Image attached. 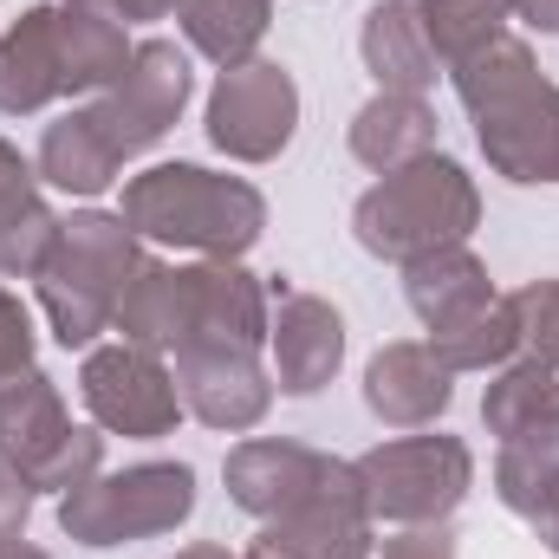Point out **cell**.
Instances as JSON below:
<instances>
[{"mask_svg": "<svg viewBox=\"0 0 559 559\" xmlns=\"http://www.w3.org/2000/svg\"><path fill=\"white\" fill-rule=\"evenodd\" d=\"M455 92L475 111L481 150L514 182H559V92L540 85L521 39H488L455 59Z\"/></svg>", "mask_w": 559, "mask_h": 559, "instance_id": "1", "label": "cell"}, {"mask_svg": "<svg viewBox=\"0 0 559 559\" xmlns=\"http://www.w3.org/2000/svg\"><path fill=\"white\" fill-rule=\"evenodd\" d=\"M124 222L176 241V248H202V254H241L261 235V195L248 182L209 176L195 163H163L131 182L124 195Z\"/></svg>", "mask_w": 559, "mask_h": 559, "instance_id": "2", "label": "cell"}, {"mask_svg": "<svg viewBox=\"0 0 559 559\" xmlns=\"http://www.w3.org/2000/svg\"><path fill=\"white\" fill-rule=\"evenodd\" d=\"M475 228V189L449 156H417L391 169L365 202H358V241L391 261H417Z\"/></svg>", "mask_w": 559, "mask_h": 559, "instance_id": "3", "label": "cell"}, {"mask_svg": "<svg viewBox=\"0 0 559 559\" xmlns=\"http://www.w3.org/2000/svg\"><path fill=\"white\" fill-rule=\"evenodd\" d=\"M138 274V248L124 235V222L111 215H79L52 261H46V312H52V332L66 345H92L105 332V319H118V299Z\"/></svg>", "mask_w": 559, "mask_h": 559, "instance_id": "4", "label": "cell"}, {"mask_svg": "<svg viewBox=\"0 0 559 559\" xmlns=\"http://www.w3.org/2000/svg\"><path fill=\"white\" fill-rule=\"evenodd\" d=\"M0 455H13V468L33 488L72 495L98 468V436L66 423L59 391L39 371H13V378H0Z\"/></svg>", "mask_w": 559, "mask_h": 559, "instance_id": "5", "label": "cell"}, {"mask_svg": "<svg viewBox=\"0 0 559 559\" xmlns=\"http://www.w3.org/2000/svg\"><path fill=\"white\" fill-rule=\"evenodd\" d=\"M189 508H195V475L182 462H150V468H131V475L72 488L66 508H59V521L85 547H118V540L176 527Z\"/></svg>", "mask_w": 559, "mask_h": 559, "instance_id": "6", "label": "cell"}, {"mask_svg": "<svg viewBox=\"0 0 559 559\" xmlns=\"http://www.w3.org/2000/svg\"><path fill=\"white\" fill-rule=\"evenodd\" d=\"M358 488L371 514L391 521H436L468 488V449L455 436H411L391 449H371L358 462Z\"/></svg>", "mask_w": 559, "mask_h": 559, "instance_id": "7", "label": "cell"}, {"mask_svg": "<svg viewBox=\"0 0 559 559\" xmlns=\"http://www.w3.org/2000/svg\"><path fill=\"white\" fill-rule=\"evenodd\" d=\"M182 98H189V66H182V52H176V46H163V39H150V46L131 52V66H124V79H118V92H111L105 105H92L85 118L98 124V138L111 143V150H118V163H124V156L150 150V143L176 124Z\"/></svg>", "mask_w": 559, "mask_h": 559, "instance_id": "8", "label": "cell"}, {"mask_svg": "<svg viewBox=\"0 0 559 559\" xmlns=\"http://www.w3.org/2000/svg\"><path fill=\"white\" fill-rule=\"evenodd\" d=\"M293 118H299V98L280 66H228L209 98V138L241 163H267L274 150H286Z\"/></svg>", "mask_w": 559, "mask_h": 559, "instance_id": "9", "label": "cell"}, {"mask_svg": "<svg viewBox=\"0 0 559 559\" xmlns=\"http://www.w3.org/2000/svg\"><path fill=\"white\" fill-rule=\"evenodd\" d=\"M85 404L105 429L124 436H163L176 423V384L150 352H92L85 358Z\"/></svg>", "mask_w": 559, "mask_h": 559, "instance_id": "10", "label": "cell"}, {"mask_svg": "<svg viewBox=\"0 0 559 559\" xmlns=\"http://www.w3.org/2000/svg\"><path fill=\"white\" fill-rule=\"evenodd\" d=\"M338 462H319V455H306V449H293V442H248V449H235L228 455V488H235V501L248 508V514H293V508H306L319 488H325V475H332Z\"/></svg>", "mask_w": 559, "mask_h": 559, "instance_id": "11", "label": "cell"}, {"mask_svg": "<svg viewBox=\"0 0 559 559\" xmlns=\"http://www.w3.org/2000/svg\"><path fill=\"white\" fill-rule=\"evenodd\" d=\"M182 397L215 429H248L267 411V378L254 371V352H209L182 345Z\"/></svg>", "mask_w": 559, "mask_h": 559, "instance_id": "12", "label": "cell"}, {"mask_svg": "<svg viewBox=\"0 0 559 559\" xmlns=\"http://www.w3.org/2000/svg\"><path fill=\"white\" fill-rule=\"evenodd\" d=\"M365 404L384 423H429L449 404V365L423 345H391L365 371Z\"/></svg>", "mask_w": 559, "mask_h": 559, "instance_id": "13", "label": "cell"}, {"mask_svg": "<svg viewBox=\"0 0 559 559\" xmlns=\"http://www.w3.org/2000/svg\"><path fill=\"white\" fill-rule=\"evenodd\" d=\"M365 66H371L378 85L397 92V98H417V92L436 85V46H429V33H423V20H417L411 0L371 7V20H365Z\"/></svg>", "mask_w": 559, "mask_h": 559, "instance_id": "14", "label": "cell"}, {"mask_svg": "<svg viewBox=\"0 0 559 559\" xmlns=\"http://www.w3.org/2000/svg\"><path fill=\"white\" fill-rule=\"evenodd\" d=\"M52 92H66V72H59V13L33 7L0 39V111H39Z\"/></svg>", "mask_w": 559, "mask_h": 559, "instance_id": "15", "label": "cell"}, {"mask_svg": "<svg viewBox=\"0 0 559 559\" xmlns=\"http://www.w3.org/2000/svg\"><path fill=\"white\" fill-rule=\"evenodd\" d=\"M52 248H59V222L39 209L33 169L20 163V150L0 143V274H46Z\"/></svg>", "mask_w": 559, "mask_h": 559, "instance_id": "16", "label": "cell"}, {"mask_svg": "<svg viewBox=\"0 0 559 559\" xmlns=\"http://www.w3.org/2000/svg\"><path fill=\"white\" fill-rule=\"evenodd\" d=\"M274 352H280V391L306 397V391H319V384L338 371L345 325H338V312H332V306H319V299H306V293H299V299H286V312H280Z\"/></svg>", "mask_w": 559, "mask_h": 559, "instance_id": "17", "label": "cell"}, {"mask_svg": "<svg viewBox=\"0 0 559 559\" xmlns=\"http://www.w3.org/2000/svg\"><path fill=\"white\" fill-rule=\"evenodd\" d=\"M488 299H495V293H488L481 261H475V254H462L455 241H449V248H436V254H417V261H411V306L429 319V332H442V325H455V319L481 312Z\"/></svg>", "mask_w": 559, "mask_h": 559, "instance_id": "18", "label": "cell"}, {"mask_svg": "<svg viewBox=\"0 0 559 559\" xmlns=\"http://www.w3.org/2000/svg\"><path fill=\"white\" fill-rule=\"evenodd\" d=\"M481 411H488V423H495L508 442H534V449L559 442V365L534 358V365L508 371V378L488 391Z\"/></svg>", "mask_w": 559, "mask_h": 559, "instance_id": "19", "label": "cell"}, {"mask_svg": "<svg viewBox=\"0 0 559 559\" xmlns=\"http://www.w3.org/2000/svg\"><path fill=\"white\" fill-rule=\"evenodd\" d=\"M429 143H436V118L423 111L417 98H397V92H384L378 105H365L358 124H352V150L371 169H404V163L429 156Z\"/></svg>", "mask_w": 559, "mask_h": 559, "instance_id": "20", "label": "cell"}, {"mask_svg": "<svg viewBox=\"0 0 559 559\" xmlns=\"http://www.w3.org/2000/svg\"><path fill=\"white\" fill-rule=\"evenodd\" d=\"M131 52H124V26L105 20V13H59V72H66V92H92V85H111L124 79Z\"/></svg>", "mask_w": 559, "mask_h": 559, "instance_id": "21", "label": "cell"}, {"mask_svg": "<svg viewBox=\"0 0 559 559\" xmlns=\"http://www.w3.org/2000/svg\"><path fill=\"white\" fill-rule=\"evenodd\" d=\"M39 176L72 189V195H98L111 176H118V150L98 138V124L85 111H72L66 124H52L39 143Z\"/></svg>", "mask_w": 559, "mask_h": 559, "instance_id": "22", "label": "cell"}, {"mask_svg": "<svg viewBox=\"0 0 559 559\" xmlns=\"http://www.w3.org/2000/svg\"><path fill=\"white\" fill-rule=\"evenodd\" d=\"M514 338H521V312H514V299H488L481 312H468V319L429 332V352H436L449 371H475V365L508 358Z\"/></svg>", "mask_w": 559, "mask_h": 559, "instance_id": "23", "label": "cell"}, {"mask_svg": "<svg viewBox=\"0 0 559 559\" xmlns=\"http://www.w3.org/2000/svg\"><path fill=\"white\" fill-rule=\"evenodd\" d=\"M182 26L209 59L241 66L267 33V0H182Z\"/></svg>", "mask_w": 559, "mask_h": 559, "instance_id": "24", "label": "cell"}, {"mask_svg": "<svg viewBox=\"0 0 559 559\" xmlns=\"http://www.w3.org/2000/svg\"><path fill=\"white\" fill-rule=\"evenodd\" d=\"M508 7H514V0H423V33H429L436 52L468 59L475 46L495 39V26H501Z\"/></svg>", "mask_w": 559, "mask_h": 559, "instance_id": "25", "label": "cell"}, {"mask_svg": "<svg viewBox=\"0 0 559 559\" xmlns=\"http://www.w3.org/2000/svg\"><path fill=\"white\" fill-rule=\"evenodd\" d=\"M501 495H508L514 514H527L534 527H547L559 508V455L534 449V442H514L501 455Z\"/></svg>", "mask_w": 559, "mask_h": 559, "instance_id": "26", "label": "cell"}, {"mask_svg": "<svg viewBox=\"0 0 559 559\" xmlns=\"http://www.w3.org/2000/svg\"><path fill=\"white\" fill-rule=\"evenodd\" d=\"M514 312H521V332L540 345V358L559 365V286H527L514 299Z\"/></svg>", "mask_w": 559, "mask_h": 559, "instance_id": "27", "label": "cell"}, {"mask_svg": "<svg viewBox=\"0 0 559 559\" xmlns=\"http://www.w3.org/2000/svg\"><path fill=\"white\" fill-rule=\"evenodd\" d=\"M26 358H33V319L13 293H0V378L26 371Z\"/></svg>", "mask_w": 559, "mask_h": 559, "instance_id": "28", "label": "cell"}, {"mask_svg": "<svg viewBox=\"0 0 559 559\" xmlns=\"http://www.w3.org/2000/svg\"><path fill=\"white\" fill-rule=\"evenodd\" d=\"M26 508H33V481H26L20 468H0V540H13V534H20Z\"/></svg>", "mask_w": 559, "mask_h": 559, "instance_id": "29", "label": "cell"}, {"mask_svg": "<svg viewBox=\"0 0 559 559\" xmlns=\"http://www.w3.org/2000/svg\"><path fill=\"white\" fill-rule=\"evenodd\" d=\"M384 559H449V540L442 534H411V540H391Z\"/></svg>", "mask_w": 559, "mask_h": 559, "instance_id": "30", "label": "cell"}, {"mask_svg": "<svg viewBox=\"0 0 559 559\" xmlns=\"http://www.w3.org/2000/svg\"><path fill=\"white\" fill-rule=\"evenodd\" d=\"M521 13H527V26H540V33H559V0H514Z\"/></svg>", "mask_w": 559, "mask_h": 559, "instance_id": "31", "label": "cell"}, {"mask_svg": "<svg viewBox=\"0 0 559 559\" xmlns=\"http://www.w3.org/2000/svg\"><path fill=\"white\" fill-rule=\"evenodd\" d=\"M0 559H46V554H33V547H20V540H0Z\"/></svg>", "mask_w": 559, "mask_h": 559, "instance_id": "32", "label": "cell"}, {"mask_svg": "<svg viewBox=\"0 0 559 559\" xmlns=\"http://www.w3.org/2000/svg\"><path fill=\"white\" fill-rule=\"evenodd\" d=\"M547 547H559V508H554V521H547Z\"/></svg>", "mask_w": 559, "mask_h": 559, "instance_id": "33", "label": "cell"}, {"mask_svg": "<svg viewBox=\"0 0 559 559\" xmlns=\"http://www.w3.org/2000/svg\"><path fill=\"white\" fill-rule=\"evenodd\" d=\"M182 559H228V554H215V547H195V554H182Z\"/></svg>", "mask_w": 559, "mask_h": 559, "instance_id": "34", "label": "cell"}, {"mask_svg": "<svg viewBox=\"0 0 559 559\" xmlns=\"http://www.w3.org/2000/svg\"><path fill=\"white\" fill-rule=\"evenodd\" d=\"M254 559H267V554H254Z\"/></svg>", "mask_w": 559, "mask_h": 559, "instance_id": "35", "label": "cell"}]
</instances>
